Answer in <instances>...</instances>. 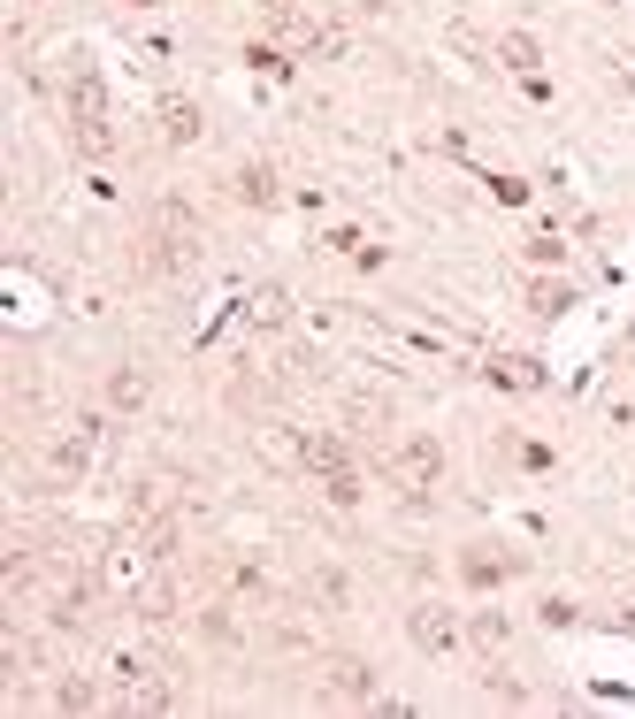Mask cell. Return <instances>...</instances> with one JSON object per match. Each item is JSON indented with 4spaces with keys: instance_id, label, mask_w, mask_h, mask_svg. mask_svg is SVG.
I'll return each instance as SVG.
<instances>
[{
    "instance_id": "cell-1",
    "label": "cell",
    "mask_w": 635,
    "mask_h": 719,
    "mask_svg": "<svg viewBox=\"0 0 635 719\" xmlns=\"http://www.w3.org/2000/svg\"><path fill=\"white\" fill-rule=\"evenodd\" d=\"M115 674H123V704H131V712H169L176 704L169 666H154V658H123Z\"/></svg>"
},
{
    "instance_id": "cell-2",
    "label": "cell",
    "mask_w": 635,
    "mask_h": 719,
    "mask_svg": "<svg viewBox=\"0 0 635 719\" xmlns=\"http://www.w3.org/2000/svg\"><path fill=\"white\" fill-rule=\"evenodd\" d=\"M391 475L406 482V490H429V482L444 475V444L437 436H406V444L391 452Z\"/></svg>"
},
{
    "instance_id": "cell-3",
    "label": "cell",
    "mask_w": 635,
    "mask_h": 719,
    "mask_svg": "<svg viewBox=\"0 0 635 719\" xmlns=\"http://www.w3.org/2000/svg\"><path fill=\"white\" fill-rule=\"evenodd\" d=\"M322 689L337 704H375V674L368 658H322Z\"/></svg>"
},
{
    "instance_id": "cell-4",
    "label": "cell",
    "mask_w": 635,
    "mask_h": 719,
    "mask_svg": "<svg viewBox=\"0 0 635 719\" xmlns=\"http://www.w3.org/2000/svg\"><path fill=\"white\" fill-rule=\"evenodd\" d=\"M406 635H414L429 658H444L452 643H460V620H452L444 605H414V612H406Z\"/></svg>"
},
{
    "instance_id": "cell-5",
    "label": "cell",
    "mask_w": 635,
    "mask_h": 719,
    "mask_svg": "<svg viewBox=\"0 0 635 719\" xmlns=\"http://www.w3.org/2000/svg\"><path fill=\"white\" fill-rule=\"evenodd\" d=\"M307 597H314V605H329V612H345V605H352V582H345L337 567H314V574H307Z\"/></svg>"
},
{
    "instance_id": "cell-6",
    "label": "cell",
    "mask_w": 635,
    "mask_h": 719,
    "mask_svg": "<svg viewBox=\"0 0 635 719\" xmlns=\"http://www.w3.org/2000/svg\"><path fill=\"white\" fill-rule=\"evenodd\" d=\"M161 138H169V146H192V138H199V108H192V100H169V108H161Z\"/></svg>"
},
{
    "instance_id": "cell-7",
    "label": "cell",
    "mask_w": 635,
    "mask_h": 719,
    "mask_svg": "<svg viewBox=\"0 0 635 719\" xmlns=\"http://www.w3.org/2000/svg\"><path fill=\"white\" fill-rule=\"evenodd\" d=\"M513 567H521V559H490V544H475V551H467V559H460V574H467V582H475V589H490V582H498V574H513Z\"/></svg>"
},
{
    "instance_id": "cell-8",
    "label": "cell",
    "mask_w": 635,
    "mask_h": 719,
    "mask_svg": "<svg viewBox=\"0 0 635 719\" xmlns=\"http://www.w3.org/2000/svg\"><path fill=\"white\" fill-rule=\"evenodd\" d=\"M498 62L521 69V77H536V62H544V54H536V39H528V31H505V39H498Z\"/></svg>"
},
{
    "instance_id": "cell-9",
    "label": "cell",
    "mask_w": 635,
    "mask_h": 719,
    "mask_svg": "<svg viewBox=\"0 0 635 719\" xmlns=\"http://www.w3.org/2000/svg\"><path fill=\"white\" fill-rule=\"evenodd\" d=\"M238 199H245V207H268V199H276V176H268L261 161H253V169H238Z\"/></svg>"
},
{
    "instance_id": "cell-10",
    "label": "cell",
    "mask_w": 635,
    "mask_h": 719,
    "mask_svg": "<svg viewBox=\"0 0 635 719\" xmlns=\"http://www.w3.org/2000/svg\"><path fill=\"white\" fill-rule=\"evenodd\" d=\"M138 398H146V375H131V368H123V375H108V406H115V414H131Z\"/></svg>"
},
{
    "instance_id": "cell-11",
    "label": "cell",
    "mask_w": 635,
    "mask_h": 719,
    "mask_svg": "<svg viewBox=\"0 0 635 719\" xmlns=\"http://www.w3.org/2000/svg\"><path fill=\"white\" fill-rule=\"evenodd\" d=\"M467 635H475L482 651H505V635H513V628H505V612H475V620H467Z\"/></svg>"
},
{
    "instance_id": "cell-12",
    "label": "cell",
    "mask_w": 635,
    "mask_h": 719,
    "mask_svg": "<svg viewBox=\"0 0 635 719\" xmlns=\"http://www.w3.org/2000/svg\"><path fill=\"white\" fill-rule=\"evenodd\" d=\"M528 306L551 322V314H567V306H574V291H567V284H528Z\"/></svg>"
},
{
    "instance_id": "cell-13",
    "label": "cell",
    "mask_w": 635,
    "mask_h": 719,
    "mask_svg": "<svg viewBox=\"0 0 635 719\" xmlns=\"http://www.w3.org/2000/svg\"><path fill=\"white\" fill-rule=\"evenodd\" d=\"M498 383H513V391H536V383H544V368H536V360H498Z\"/></svg>"
},
{
    "instance_id": "cell-14",
    "label": "cell",
    "mask_w": 635,
    "mask_h": 719,
    "mask_svg": "<svg viewBox=\"0 0 635 719\" xmlns=\"http://www.w3.org/2000/svg\"><path fill=\"white\" fill-rule=\"evenodd\" d=\"M322 490H329V505H360V475H352V467H337Z\"/></svg>"
},
{
    "instance_id": "cell-15",
    "label": "cell",
    "mask_w": 635,
    "mask_h": 719,
    "mask_svg": "<svg viewBox=\"0 0 635 719\" xmlns=\"http://www.w3.org/2000/svg\"><path fill=\"white\" fill-rule=\"evenodd\" d=\"M253 322H268V329L284 322V291H276V284H268V291H253Z\"/></svg>"
},
{
    "instance_id": "cell-16",
    "label": "cell",
    "mask_w": 635,
    "mask_h": 719,
    "mask_svg": "<svg viewBox=\"0 0 635 719\" xmlns=\"http://www.w3.org/2000/svg\"><path fill=\"white\" fill-rule=\"evenodd\" d=\"M54 704H62V712H92V681H62Z\"/></svg>"
},
{
    "instance_id": "cell-17",
    "label": "cell",
    "mask_w": 635,
    "mask_h": 719,
    "mask_svg": "<svg viewBox=\"0 0 635 719\" xmlns=\"http://www.w3.org/2000/svg\"><path fill=\"white\" fill-rule=\"evenodd\" d=\"M490 697H498V704H528V689H521V681H505V674H490Z\"/></svg>"
},
{
    "instance_id": "cell-18",
    "label": "cell",
    "mask_w": 635,
    "mask_h": 719,
    "mask_svg": "<svg viewBox=\"0 0 635 719\" xmlns=\"http://www.w3.org/2000/svg\"><path fill=\"white\" fill-rule=\"evenodd\" d=\"M123 8H154V0H123Z\"/></svg>"
},
{
    "instance_id": "cell-19",
    "label": "cell",
    "mask_w": 635,
    "mask_h": 719,
    "mask_svg": "<svg viewBox=\"0 0 635 719\" xmlns=\"http://www.w3.org/2000/svg\"><path fill=\"white\" fill-rule=\"evenodd\" d=\"M628 62H635V54H628Z\"/></svg>"
}]
</instances>
